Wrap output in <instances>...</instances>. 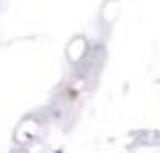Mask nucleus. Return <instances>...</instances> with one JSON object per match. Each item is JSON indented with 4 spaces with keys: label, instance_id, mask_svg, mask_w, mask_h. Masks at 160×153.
Returning <instances> with one entry per match:
<instances>
[]
</instances>
